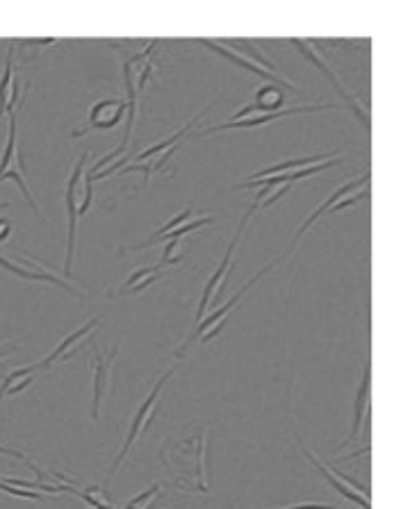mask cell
I'll use <instances>...</instances> for the list:
<instances>
[{
  "label": "cell",
  "instance_id": "6da1fadb",
  "mask_svg": "<svg viewBox=\"0 0 410 509\" xmlns=\"http://www.w3.org/2000/svg\"><path fill=\"white\" fill-rule=\"evenodd\" d=\"M208 425H194V428H190L187 437L167 443L159 451L164 471L180 492L208 494Z\"/></svg>",
  "mask_w": 410,
  "mask_h": 509
},
{
  "label": "cell",
  "instance_id": "7a4b0ae2",
  "mask_svg": "<svg viewBox=\"0 0 410 509\" xmlns=\"http://www.w3.org/2000/svg\"><path fill=\"white\" fill-rule=\"evenodd\" d=\"M199 44L203 46V48L214 50V53L221 55V57L231 59L232 64H237L240 68H246V71L253 73V76H258L260 80L269 82V85H276V87H281V89H290V91H294V94H299L301 91L294 82L287 80L282 73H278L276 64H273L272 59L264 57V53L258 48L255 41H244V39L205 41V39H200Z\"/></svg>",
  "mask_w": 410,
  "mask_h": 509
},
{
  "label": "cell",
  "instance_id": "3957f363",
  "mask_svg": "<svg viewBox=\"0 0 410 509\" xmlns=\"http://www.w3.org/2000/svg\"><path fill=\"white\" fill-rule=\"evenodd\" d=\"M173 373H176V369H173V371H167V373H164L162 378H159L158 382H155V387L150 389L149 396H146L144 401H141V405L137 407L135 416H132V421H130V428H128L126 442H123L121 451H118V455H117V460H114V464L109 466V471H108V478H105V487H103L105 492H108V489H109V483H112V478H114V475H117L118 466H121V464H123V460H126V457L130 455L132 446H135V443L139 442L141 434L146 433V428H149L150 421H153L155 410H158L159 401H162L164 387H167L169 380L173 378Z\"/></svg>",
  "mask_w": 410,
  "mask_h": 509
},
{
  "label": "cell",
  "instance_id": "277c9868",
  "mask_svg": "<svg viewBox=\"0 0 410 509\" xmlns=\"http://www.w3.org/2000/svg\"><path fill=\"white\" fill-rule=\"evenodd\" d=\"M281 260H282V257H278V260L269 261V264H267V266H264V269H260V270H258V273H255V275H253V278H251V280H249V282H246V284H244V287H241V289H240V291H237V293H235V296H232V298H231V300H228V302H223V305H221V307H219V310H217V311H212V314H210V316H203V319H200V321H199V323H196L194 332H191V334H190V337H187V339H185V341H182V346H180V348H178V351H176V357H182V355H185V352H187V351H190V346H191V343H194V341H199V339H200V341H203V343H208V341H210V339L219 337V332H221V325H223V321H226V316H228V314H231V311H232V310H235V307H237V305H240V300H241V298H244V296H246V293H249V291H251V289H253V287H255V284H258V282H260V280H262V278H264V275H267V273H269V270H272V269H273V266H276V264H278V261H281Z\"/></svg>",
  "mask_w": 410,
  "mask_h": 509
},
{
  "label": "cell",
  "instance_id": "5b68a950",
  "mask_svg": "<svg viewBox=\"0 0 410 509\" xmlns=\"http://www.w3.org/2000/svg\"><path fill=\"white\" fill-rule=\"evenodd\" d=\"M89 159V153H82L80 159L73 167L71 176H68L67 191H64V208H67L68 226H67V261H64V280L71 278L73 270V257H76V237H77V221H80V208L85 200V164Z\"/></svg>",
  "mask_w": 410,
  "mask_h": 509
},
{
  "label": "cell",
  "instance_id": "8992f818",
  "mask_svg": "<svg viewBox=\"0 0 410 509\" xmlns=\"http://www.w3.org/2000/svg\"><path fill=\"white\" fill-rule=\"evenodd\" d=\"M367 182H369V171H364L363 176L355 178V180H349V182H344L342 187H337V189L333 191V194L328 196V199L323 200V203L319 205V208L314 209V212L310 214L303 223H301V228L296 230L294 239H292L290 249H287V255L294 253V249H296V244L301 241V237H303L305 232H308L310 228L319 221V219L326 217V214L340 212V209H346V208H351V205L358 203V200H363L364 196H367Z\"/></svg>",
  "mask_w": 410,
  "mask_h": 509
},
{
  "label": "cell",
  "instance_id": "52a82bcc",
  "mask_svg": "<svg viewBox=\"0 0 410 509\" xmlns=\"http://www.w3.org/2000/svg\"><path fill=\"white\" fill-rule=\"evenodd\" d=\"M290 46H292V48L299 50L301 57H303L305 62L313 64V66L317 68V71L322 73V76L326 77L328 82H331V87H333V89H335V94H340V98L344 100L346 105H349L351 114H354V117L358 118L360 123H363L364 132H369V109H367V105L360 103L358 96L351 94V91L344 87V82H342L340 77H337L335 73H333V68L328 66V62L322 57V53H319V50H317V46H314V41H308V39H292V41H290Z\"/></svg>",
  "mask_w": 410,
  "mask_h": 509
},
{
  "label": "cell",
  "instance_id": "ba28073f",
  "mask_svg": "<svg viewBox=\"0 0 410 509\" xmlns=\"http://www.w3.org/2000/svg\"><path fill=\"white\" fill-rule=\"evenodd\" d=\"M335 105L333 103H323V105H296V107L290 109H278V112H260L255 109L253 105H244V107L237 109L235 117L231 121L221 123V126H212L208 130L200 132V137L208 135H217V132H226V130H237V127H258V126H267V123L278 121V118L285 117H294V114H310V112H322V109H333Z\"/></svg>",
  "mask_w": 410,
  "mask_h": 509
},
{
  "label": "cell",
  "instance_id": "9c48e42d",
  "mask_svg": "<svg viewBox=\"0 0 410 509\" xmlns=\"http://www.w3.org/2000/svg\"><path fill=\"white\" fill-rule=\"evenodd\" d=\"M14 180L21 189V194L26 196L27 205L32 208V212L44 221V212H41L39 203H36L35 194L27 187L26 178H23V162H21V150H18V137H16V114H9V130H7V144H5L3 158H0V182Z\"/></svg>",
  "mask_w": 410,
  "mask_h": 509
},
{
  "label": "cell",
  "instance_id": "30bf717a",
  "mask_svg": "<svg viewBox=\"0 0 410 509\" xmlns=\"http://www.w3.org/2000/svg\"><path fill=\"white\" fill-rule=\"evenodd\" d=\"M255 212H258V208H255V205L251 203L249 212H246L244 219H241V221H240V226H237L235 235H232V239H231V244H228L226 253H223V260L219 261V266L212 270V275H210L208 282H205L203 293H200V300H199V311H196V323H199V321L203 319V316H208L210 302H212V298L217 296L219 289H221L223 282H226L228 273H231V270H232V261H235V250H237V246H240L241 235H244L246 223H249L251 219H253Z\"/></svg>",
  "mask_w": 410,
  "mask_h": 509
},
{
  "label": "cell",
  "instance_id": "8fae6325",
  "mask_svg": "<svg viewBox=\"0 0 410 509\" xmlns=\"http://www.w3.org/2000/svg\"><path fill=\"white\" fill-rule=\"evenodd\" d=\"M91 364H94V384H91V419L100 421L103 416V405L108 402L112 393V378H114V361H117L121 346H114L112 351H100L96 343H91Z\"/></svg>",
  "mask_w": 410,
  "mask_h": 509
},
{
  "label": "cell",
  "instance_id": "7c38bea8",
  "mask_svg": "<svg viewBox=\"0 0 410 509\" xmlns=\"http://www.w3.org/2000/svg\"><path fill=\"white\" fill-rule=\"evenodd\" d=\"M301 446V451L305 453V457H308V462L310 464L317 469V473L322 475L323 480H326L328 484H331L335 492H340L342 496L346 498V501H351L354 505H358L360 509H369V489L364 487V484H358L355 480H351V478H346V475H342V473H337L333 466H328V464H323L322 460H317V455H314L310 448H305L303 443H299Z\"/></svg>",
  "mask_w": 410,
  "mask_h": 509
},
{
  "label": "cell",
  "instance_id": "4fadbf2b",
  "mask_svg": "<svg viewBox=\"0 0 410 509\" xmlns=\"http://www.w3.org/2000/svg\"><path fill=\"white\" fill-rule=\"evenodd\" d=\"M0 269L7 270V273H12V275H16V278L27 280V282H48V284H55V287H59V289H67V291H71L73 296L82 298V293L77 291V289L73 287L68 280L55 275L53 270L46 269V266L39 264V261H32V260L16 261V260H12V257L0 255Z\"/></svg>",
  "mask_w": 410,
  "mask_h": 509
},
{
  "label": "cell",
  "instance_id": "5bb4252c",
  "mask_svg": "<svg viewBox=\"0 0 410 509\" xmlns=\"http://www.w3.org/2000/svg\"><path fill=\"white\" fill-rule=\"evenodd\" d=\"M128 114V103L123 98H103L98 103L91 105L89 117H87V127L77 132L76 137L85 135L89 130H109V127L118 126L123 117Z\"/></svg>",
  "mask_w": 410,
  "mask_h": 509
},
{
  "label": "cell",
  "instance_id": "9a60e30c",
  "mask_svg": "<svg viewBox=\"0 0 410 509\" xmlns=\"http://www.w3.org/2000/svg\"><path fill=\"white\" fill-rule=\"evenodd\" d=\"M96 325H98V319H89L85 325H80V328L73 330L68 337H64L62 341L57 343V346L53 348V352H50L48 357H44V360L39 361V371L41 369H50L53 364H57V361H67L71 360L73 355H76L77 351H80L82 346L87 343V339L91 337V334L96 332Z\"/></svg>",
  "mask_w": 410,
  "mask_h": 509
},
{
  "label": "cell",
  "instance_id": "2e32d148",
  "mask_svg": "<svg viewBox=\"0 0 410 509\" xmlns=\"http://www.w3.org/2000/svg\"><path fill=\"white\" fill-rule=\"evenodd\" d=\"M369 382H372V369H369V361H364L363 378H360L358 392H355L354 419H351L349 437H346V442L342 443V446H346V443L355 442V439L360 437V430H363L364 421H367V414H369V393H372V387H369Z\"/></svg>",
  "mask_w": 410,
  "mask_h": 509
},
{
  "label": "cell",
  "instance_id": "e0dca14e",
  "mask_svg": "<svg viewBox=\"0 0 410 509\" xmlns=\"http://www.w3.org/2000/svg\"><path fill=\"white\" fill-rule=\"evenodd\" d=\"M159 278H162V266H139V269L132 270V273L118 284L117 291H109L108 298H121L128 296V293H139Z\"/></svg>",
  "mask_w": 410,
  "mask_h": 509
},
{
  "label": "cell",
  "instance_id": "ac0fdd59",
  "mask_svg": "<svg viewBox=\"0 0 410 509\" xmlns=\"http://www.w3.org/2000/svg\"><path fill=\"white\" fill-rule=\"evenodd\" d=\"M36 373H39V366L35 364V366H23V369H16L12 371V373L5 375L3 382H0V401H3V398L18 396V393L26 392V389L35 382Z\"/></svg>",
  "mask_w": 410,
  "mask_h": 509
},
{
  "label": "cell",
  "instance_id": "d6986e66",
  "mask_svg": "<svg viewBox=\"0 0 410 509\" xmlns=\"http://www.w3.org/2000/svg\"><path fill=\"white\" fill-rule=\"evenodd\" d=\"M285 103V94H282L281 87L276 85H264L255 91V98H253V107L260 109V112H278V107Z\"/></svg>",
  "mask_w": 410,
  "mask_h": 509
},
{
  "label": "cell",
  "instance_id": "ffe728a7",
  "mask_svg": "<svg viewBox=\"0 0 410 509\" xmlns=\"http://www.w3.org/2000/svg\"><path fill=\"white\" fill-rule=\"evenodd\" d=\"M16 41L12 44V48H9L7 53V59H5V71L3 76H0V118L5 117V112H7V103H9V91H12V82H14V76H16V66H14V55H16Z\"/></svg>",
  "mask_w": 410,
  "mask_h": 509
},
{
  "label": "cell",
  "instance_id": "44dd1931",
  "mask_svg": "<svg viewBox=\"0 0 410 509\" xmlns=\"http://www.w3.org/2000/svg\"><path fill=\"white\" fill-rule=\"evenodd\" d=\"M290 189H292V185H264L262 189L258 191V196L253 199V205L258 209L269 208V205L276 203L278 199H282V196H285Z\"/></svg>",
  "mask_w": 410,
  "mask_h": 509
},
{
  "label": "cell",
  "instance_id": "7402d4cb",
  "mask_svg": "<svg viewBox=\"0 0 410 509\" xmlns=\"http://www.w3.org/2000/svg\"><path fill=\"white\" fill-rule=\"evenodd\" d=\"M159 496H162V487L155 483V484H150L146 492H141L139 496H135L132 501H128L123 509H153V503L158 501Z\"/></svg>",
  "mask_w": 410,
  "mask_h": 509
},
{
  "label": "cell",
  "instance_id": "603a6c76",
  "mask_svg": "<svg viewBox=\"0 0 410 509\" xmlns=\"http://www.w3.org/2000/svg\"><path fill=\"white\" fill-rule=\"evenodd\" d=\"M0 455H9V457H16V460H21V462H23V464H26V466H27V469H30V471H32V473H35V475H36V483H44V478H46V473H44V471H41V469H39V466H36V464H35V462H32V460H30V457H27V455H23V453H21V451H14V448H5V446H0Z\"/></svg>",
  "mask_w": 410,
  "mask_h": 509
},
{
  "label": "cell",
  "instance_id": "cb8c5ba5",
  "mask_svg": "<svg viewBox=\"0 0 410 509\" xmlns=\"http://www.w3.org/2000/svg\"><path fill=\"white\" fill-rule=\"evenodd\" d=\"M0 492L7 494V496L18 498V501H41V498H44L39 492H26V489H18L14 487V484L5 483L3 478H0Z\"/></svg>",
  "mask_w": 410,
  "mask_h": 509
},
{
  "label": "cell",
  "instance_id": "d4e9b609",
  "mask_svg": "<svg viewBox=\"0 0 410 509\" xmlns=\"http://www.w3.org/2000/svg\"><path fill=\"white\" fill-rule=\"evenodd\" d=\"M180 246H182V239L167 241L159 264H178V261H180Z\"/></svg>",
  "mask_w": 410,
  "mask_h": 509
},
{
  "label": "cell",
  "instance_id": "484cf974",
  "mask_svg": "<svg viewBox=\"0 0 410 509\" xmlns=\"http://www.w3.org/2000/svg\"><path fill=\"white\" fill-rule=\"evenodd\" d=\"M12 232H14L12 223H9L7 219L0 217V244H5V241L9 239V237H12Z\"/></svg>",
  "mask_w": 410,
  "mask_h": 509
},
{
  "label": "cell",
  "instance_id": "4316f807",
  "mask_svg": "<svg viewBox=\"0 0 410 509\" xmlns=\"http://www.w3.org/2000/svg\"><path fill=\"white\" fill-rule=\"evenodd\" d=\"M285 509H340V507L319 505V503H303V505H294V507H285Z\"/></svg>",
  "mask_w": 410,
  "mask_h": 509
},
{
  "label": "cell",
  "instance_id": "83f0119b",
  "mask_svg": "<svg viewBox=\"0 0 410 509\" xmlns=\"http://www.w3.org/2000/svg\"><path fill=\"white\" fill-rule=\"evenodd\" d=\"M18 351H21V348H18L16 343H0V360L7 357L9 352H18Z\"/></svg>",
  "mask_w": 410,
  "mask_h": 509
},
{
  "label": "cell",
  "instance_id": "f1b7e54d",
  "mask_svg": "<svg viewBox=\"0 0 410 509\" xmlns=\"http://www.w3.org/2000/svg\"><path fill=\"white\" fill-rule=\"evenodd\" d=\"M91 509H114V507H112V505H109V503H108V505H100V507H91Z\"/></svg>",
  "mask_w": 410,
  "mask_h": 509
},
{
  "label": "cell",
  "instance_id": "f546056e",
  "mask_svg": "<svg viewBox=\"0 0 410 509\" xmlns=\"http://www.w3.org/2000/svg\"><path fill=\"white\" fill-rule=\"evenodd\" d=\"M9 203H0V209H7Z\"/></svg>",
  "mask_w": 410,
  "mask_h": 509
}]
</instances>
